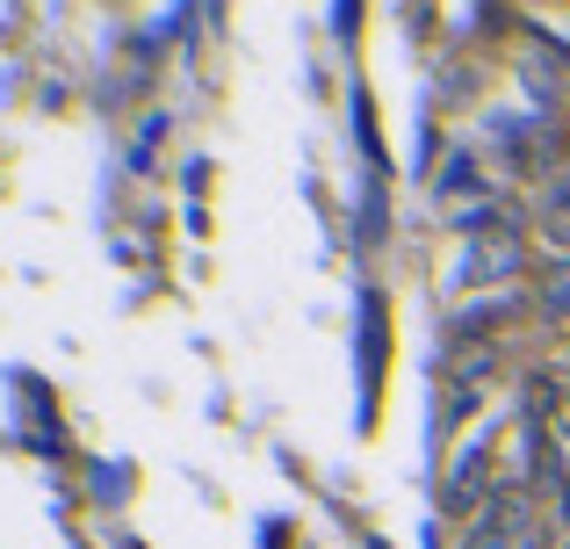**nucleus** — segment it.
Masks as SVG:
<instances>
[{"label":"nucleus","mask_w":570,"mask_h":549,"mask_svg":"<svg viewBox=\"0 0 570 549\" xmlns=\"http://www.w3.org/2000/svg\"><path fill=\"white\" fill-rule=\"evenodd\" d=\"M513 536H520V521H513V507H499L484 528H476V542L470 549H513Z\"/></svg>","instance_id":"f257e3e1"}]
</instances>
